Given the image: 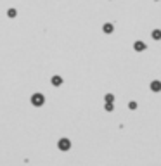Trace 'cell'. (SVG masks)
<instances>
[{"instance_id": "6da1fadb", "label": "cell", "mask_w": 161, "mask_h": 166, "mask_svg": "<svg viewBox=\"0 0 161 166\" xmlns=\"http://www.w3.org/2000/svg\"><path fill=\"white\" fill-rule=\"evenodd\" d=\"M31 104H33L35 107H42V106L45 104V97H43V94H40V92L33 94V95H31Z\"/></svg>"}, {"instance_id": "7a4b0ae2", "label": "cell", "mask_w": 161, "mask_h": 166, "mask_svg": "<svg viewBox=\"0 0 161 166\" xmlns=\"http://www.w3.org/2000/svg\"><path fill=\"white\" fill-rule=\"evenodd\" d=\"M57 147H59V151H62V152L69 151V149H71V142H69V139H66V137L59 139V142H57Z\"/></svg>"}, {"instance_id": "3957f363", "label": "cell", "mask_w": 161, "mask_h": 166, "mask_svg": "<svg viewBox=\"0 0 161 166\" xmlns=\"http://www.w3.org/2000/svg\"><path fill=\"white\" fill-rule=\"evenodd\" d=\"M134 49H135L137 52H144V50L147 49V45H146L144 42H140V40H137V42L134 43Z\"/></svg>"}, {"instance_id": "277c9868", "label": "cell", "mask_w": 161, "mask_h": 166, "mask_svg": "<svg viewBox=\"0 0 161 166\" xmlns=\"http://www.w3.org/2000/svg\"><path fill=\"white\" fill-rule=\"evenodd\" d=\"M50 81H52V85H54V87H61V85H62V76L55 74V76H52V80H50Z\"/></svg>"}, {"instance_id": "5b68a950", "label": "cell", "mask_w": 161, "mask_h": 166, "mask_svg": "<svg viewBox=\"0 0 161 166\" xmlns=\"http://www.w3.org/2000/svg\"><path fill=\"white\" fill-rule=\"evenodd\" d=\"M151 90H153V92H160V90H161V81L154 80V81L151 83Z\"/></svg>"}, {"instance_id": "8992f818", "label": "cell", "mask_w": 161, "mask_h": 166, "mask_svg": "<svg viewBox=\"0 0 161 166\" xmlns=\"http://www.w3.org/2000/svg\"><path fill=\"white\" fill-rule=\"evenodd\" d=\"M113 29H114V26H113L111 23H106V24L102 26V31H104V33H113Z\"/></svg>"}, {"instance_id": "52a82bcc", "label": "cell", "mask_w": 161, "mask_h": 166, "mask_svg": "<svg viewBox=\"0 0 161 166\" xmlns=\"http://www.w3.org/2000/svg\"><path fill=\"white\" fill-rule=\"evenodd\" d=\"M151 36H153L154 40H161V29H154V31L151 33Z\"/></svg>"}, {"instance_id": "ba28073f", "label": "cell", "mask_w": 161, "mask_h": 166, "mask_svg": "<svg viewBox=\"0 0 161 166\" xmlns=\"http://www.w3.org/2000/svg\"><path fill=\"white\" fill-rule=\"evenodd\" d=\"M16 14H17V12H16V9H9V10H7V16H9L10 19H14V17H16Z\"/></svg>"}, {"instance_id": "9c48e42d", "label": "cell", "mask_w": 161, "mask_h": 166, "mask_svg": "<svg viewBox=\"0 0 161 166\" xmlns=\"http://www.w3.org/2000/svg\"><path fill=\"white\" fill-rule=\"evenodd\" d=\"M113 100H114V95L113 94H108L106 95V102H113Z\"/></svg>"}, {"instance_id": "30bf717a", "label": "cell", "mask_w": 161, "mask_h": 166, "mask_svg": "<svg viewBox=\"0 0 161 166\" xmlns=\"http://www.w3.org/2000/svg\"><path fill=\"white\" fill-rule=\"evenodd\" d=\"M128 106H130V109H135V107H137V104H135V102H130Z\"/></svg>"}]
</instances>
